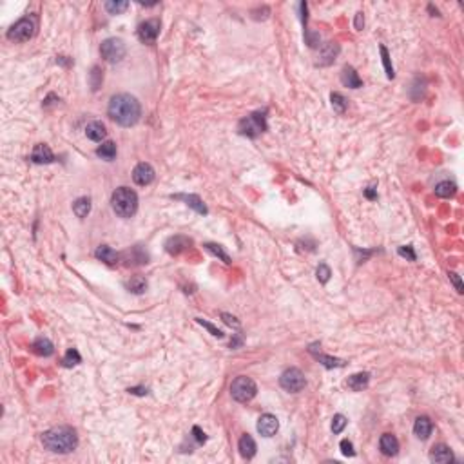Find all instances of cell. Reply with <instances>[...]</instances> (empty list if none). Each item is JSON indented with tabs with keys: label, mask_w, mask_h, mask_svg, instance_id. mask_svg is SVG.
Masks as SVG:
<instances>
[{
	"label": "cell",
	"mask_w": 464,
	"mask_h": 464,
	"mask_svg": "<svg viewBox=\"0 0 464 464\" xmlns=\"http://www.w3.org/2000/svg\"><path fill=\"white\" fill-rule=\"evenodd\" d=\"M203 247H205V250H207V252H211L212 256L219 257V259H221L223 263H227V265H230V263H232L230 256L225 252V250H223V247H221V245H216V243H205Z\"/></svg>",
	"instance_id": "cell-30"
},
{
	"label": "cell",
	"mask_w": 464,
	"mask_h": 464,
	"mask_svg": "<svg viewBox=\"0 0 464 464\" xmlns=\"http://www.w3.org/2000/svg\"><path fill=\"white\" fill-rule=\"evenodd\" d=\"M133 179L136 185L145 187V185L152 184V179H154V169H152L149 164H145V162L144 164H138L133 171Z\"/></svg>",
	"instance_id": "cell-11"
},
{
	"label": "cell",
	"mask_w": 464,
	"mask_h": 464,
	"mask_svg": "<svg viewBox=\"0 0 464 464\" xmlns=\"http://www.w3.org/2000/svg\"><path fill=\"white\" fill-rule=\"evenodd\" d=\"M196 321H198V323L201 325L203 328H207V330L211 332V334H212V336H214V337H223V332L219 330V328H216L214 325H211V323H207V321L199 319V317H196Z\"/></svg>",
	"instance_id": "cell-39"
},
{
	"label": "cell",
	"mask_w": 464,
	"mask_h": 464,
	"mask_svg": "<svg viewBox=\"0 0 464 464\" xmlns=\"http://www.w3.org/2000/svg\"><path fill=\"white\" fill-rule=\"evenodd\" d=\"M160 28H162V24L158 18L145 20V22L140 24V28H138V38H140L144 44H154L158 38V35H160Z\"/></svg>",
	"instance_id": "cell-9"
},
{
	"label": "cell",
	"mask_w": 464,
	"mask_h": 464,
	"mask_svg": "<svg viewBox=\"0 0 464 464\" xmlns=\"http://www.w3.org/2000/svg\"><path fill=\"white\" fill-rule=\"evenodd\" d=\"M279 385H281L283 390L297 394V392H301L305 388L307 379H305L303 372H301L299 368H289V370H285L283 374H281Z\"/></svg>",
	"instance_id": "cell-8"
},
{
	"label": "cell",
	"mask_w": 464,
	"mask_h": 464,
	"mask_svg": "<svg viewBox=\"0 0 464 464\" xmlns=\"http://www.w3.org/2000/svg\"><path fill=\"white\" fill-rule=\"evenodd\" d=\"M36 29V22L33 16H24L16 24H13L11 29L8 31V38L13 42H28L29 38H33Z\"/></svg>",
	"instance_id": "cell-6"
},
{
	"label": "cell",
	"mask_w": 464,
	"mask_h": 464,
	"mask_svg": "<svg viewBox=\"0 0 464 464\" xmlns=\"http://www.w3.org/2000/svg\"><path fill=\"white\" fill-rule=\"evenodd\" d=\"M86 136L93 142H102L107 136L106 125L102 124V122H91V124L86 127Z\"/></svg>",
	"instance_id": "cell-21"
},
{
	"label": "cell",
	"mask_w": 464,
	"mask_h": 464,
	"mask_svg": "<svg viewBox=\"0 0 464 464\" xmlns=\"http://www.w3.org/2000/svg\"><path fill=\"white\" fill-rule=\"evenodd\" d=\"M73 212L78 218H86L91 212V199L89 198H78L73 203Z\"/></svg>",
	"instance_id": "cell-29"
},
{
	"label": "cell",
	"mask_w": 464,
	"mask_h": 464,
	"mask_svg": "<svg viewBox=\"0 0 464 464\" xmlns=\"http://www.w3.org/2000/svg\"><path fill=\"white\" fill-rule=\"evenodd\" d=\"M238 450L243 459H252L256 455V441L250 435H243L238 442Z\"/></svg>",
	"instance_id": "cell-23"
},
{
	"label": "cell",
	"mask_w": 464,
	"mask_h": 464,
	"mask_svg": "<svg viewBox=\"0 0 464 464\" xmlns=\"http://www.w3.org/2000/svg\"><path fill=\"white\" fill-rule=\"evenodd\" d=\"M192 433H194L196 441H198L199 445H201V442H205V441H207V437H205V433H203L201 430L198 428V426H194V428H192Z\"/></svg>",
	"instance_id": "cell-44"
},
{
	"label": "cell",
	"mask_w": 464,
	"mask_h": 464,
	"mask_svg": "<svg viewBox=\"0 0 464 464\" xmlns=\"http://www.w3.org/2000/svg\"><path fill=\"white\" fill-rule=\"evenodd\" d=\"M305 40H307L308 47H317V44H319V35L310 31V29H305Z\"/></svg>",
	"instance_id": "cell-38"
},
{
	"label": "cell",
	"mask_w": 464,
	"mask_h": 464,
	"mask_svg": "<svg viewBox=\"0 0 464 464\" xmlns=\"http://www.w3.org/2000/svg\"><path fill=\"white\" fill-rule=\"evenodd\" d=\"M191 247V239L185 238V236H172V238L167 239L165 243V250L172 256H178L179 252H184L185 249Z\"/></svg>",
	"instance_id": "cell-14"
},
{
	"label": "cell",
	"mask_w": 464,
	"mask_h": 464,
	"mask_svg": "<svg viewBox=\"0 0 464 464\" xmlns=\"http://www.w3.org/2000/svg\"><path fill=\"white\" fill-rule=\"evenodd\" d=\"M379 448H381V452L385 453L386 457H394V455H397V452H399V441L395 439V435H392V433H385V435H381Z\"/></svg>",
	"instance_id": "cell-17"
},
{
	"label": "cell",
	"mask_w": 464,
	"mask_h": 464,
	"mask_svg": "<svg viewBox=\"0 0 464 464\" xmlns=\"http://www.w3.org/2000/svg\"><path fill=\"white\" fill-rule=\"evenodd\" d=\"M221 317H223V321H225L227 325H229V327H234V328H239V321L236 319L234 316H230V314H227V312H223L221 314Z\"/></svg>",
	"instance_id": "cell-43"
},
{
	"label": "cell",
	"mask_w": 464,
	"mask_h": 464,
	"mask_svg": "<svg viewBox=\"0 0 464 464\" xmlns=\"http://www.w3.org/2000/svg\"><path fill=\"white\" fill-rule=\"evenodd\" d=\"M111 205L113 211L120 218H131L138 211V194L129 187H120L111 196Z\"/></svg>",
	"instance_id": "cell-3"
},
{
	"label": "cell",
	"mask_w": 464,
	"mask_h": 464,
	"mask_svg": "<svg viewBox=\"0 0 464 464\" xmlns=\"http://www.w3.org/2000/svg\"><path fill=\"white\" fill-rule=\"evenodd\" d=\"M455 192H457V185L453 181H448V179L435 185V194L439 198H453Z\"/></svg>",
	"instance_id": "cell-28"
},
{
	"label": "cell",
	"mask_w": 464,
	"mask_h": 464,
	"mask_svg": "<svg viewBox=\"0 0 464 464\" xmlns=\"http://www.w3.org/2000/svg\"><path fill=\"white\" fill-rule=\"evenodd\" d=\"M31 162L33 164H38V165L53 164V162H55V154H53V151H51L46 144H38V145H35V149H33V152H31Z\"/></svg>",
	"instance_id": "cell-13"
},
{
	"label": "cell",
	"mask_w": 464,
	"mask_h": 464,
	"mask_svg": "<svg viewBox=\"0 0 464 464\" xmlns=\"http://www.w3.org/2000/svg\"><path fill=\"white\" fill-rule=\"evenodd\" d=\"M257 394V386L256 382L250 377H245V375H239L232 381L230 385V395L232 399L238 402H249L256 397Z\"/></svg>",
	"instance_id": "cell-5"
},
{
	"label": "cell",
	"mask_w": 464,
	"mask_h": 464,
	"mask_svg": "<svg viewBox=\"0 0 464 464\" xmlns=\"http://www.w3.org/2000/svg\"><path fill=\"white\" fill-rule=\"evenodd\" d=\"M339 55V46L336 42H328L321 47L319 56H317V66H330Z\"/></svg>",
	"instance_id": "cell-12"
},
{
	"label": "cell",
	"mask_w": 464,
	"mask_h": 464,
	"mask_svg": "<svg viewBox=\"0 0 464 464\" xmlns=\"http://www.w3.org/2000/svg\"><path fill=\"white\" fill-rule=\"evenodd\" d=\"M448 276H450V279H452V283H453V285H455L457 292H459V294H462V292H464V289H462V281H460V277L457 276L455 272H450Z\"/></svg>",
	"instance_id": "cell-42"
},
{
	"label": "cell",
	"mask_w": 464,
	"mask_h": 464,
	"mask_svg": "<svg viewBox=\"0 0 464 464\" xmlns=\"http://www.w3.org/2000/svg\"><path fill=\"white\" fill-rule=\"evenodd\" d=\"M172 198L184 199V201L187 203L189 207L194 209L198 214H207V207H205V203L201 201V198H199V196H196V194H176V196H172Z\"/></svg>",
	"instance_id": "cell-19"
},
{
	"label": "cell",
	"mask_w": 464,
	"mask_h": 464,
	"mask_svg": "<svg viewBox=\"0 0 464 464\" xmlns=\"http://www.w3.org/2000/svg\"><path fill=\"white\" fill-rule=\"evenodd\" d=\"M432 430H433V425H432V421H430L428 417H425V415H422V417L415 419L414 433L419 437V439H421V441H426V439H428L430 433H432Z\"/></svg>",
	"instance_id": "cell-18"
},
{
	"label": "cell",
	"mask_w": 464,
	"mask_h": 464,
	"mask_svg": "<svg viewBox=\"0 0 464 464\" xmlns=\"http://www.w3.org/2000/svg\"><path fill=\"white\" fill-rule=\"evenodd\" d=\"M94 256H96L100 261L107 263V265H114V263H118V259H120V256H118L116 250H113L111 247H107V245L98 247L96 252H94Z\"/></svg>",
	"instance_id": "cell-22"
},
{
	"label": "cell",
	"mask_w": 464,
	"mask_h": 464,
	"mask_svg": "<svg viewBox=\"0 0 464 464\" xmlns=\"http://www.w3.org/2000/svg\"><path fill=\"white\" fill-rule=\"evenodd\" d=\"M125 53H127V49H125V44L122 38H107V40H104L100 46L102 58L107 60V62H111V64L120 62V60L125 56Z\"/></svg>",
	"instance_id": "cell-7"
},
{
	"label": "cell",
	"mask_w": 464,
	"mask_h": 464,
	"mask_svg": "<svg viewBox=\"0 0 464 464\" xmlns=\"http://www.w3.org/2000/svg\"><path fill=\"white\" fill-rule=\"evenodd\" d=\"M238 131L239 134L243 136H249V138H256L259 136L261 133L267 131V116H265V111H257V113H252L249 116H245L238 125Z\"/></svg>",
	"instance_id": "cell-4"
},
{
	"label": "cell",
	"mask_w": 464,
	"mask_h": 464,
	"mask_svg": "<svg viewBox=\"0 0 464 464\" xmlns=\"http://www.w3.org/2000/svg\"><path fill=\"white\" fill-rule=\"evenodd\" d=\"M279 430V421H277L276 415L272 414H263L261 417L257 419V432L263 437H272L274 433Z\"/></svg>",
	"instance_id": "cell-10"
},
{
	"label": "cell",
	"mask_w": 464,
	"mask_h": 464,
	"mask_svg": "<svg viewBox=\"0 0 464 464\" xmlns=\"http://www.w3.org/2000/svg\"><path fill=\"white\" fill-rule=\"evenodd\" d=\"M345 426H347V417L341 414L334 415V419H332V432L334 433H341L345 430Z\"/></svg>",
	"instance_id": "cell-37"
},
{
	"label": "cell",
	"mask_w": 464,
	"mask_h": 464,
	"mask_svg": "<svg viewBox=\"0 0 464 464\" xmlns=\"http://www.w3.org/2000/svg\"><path fill=\"white\" fill-rule=\"evenodd\" d=\"M42 445L53 453H71L78 446V435L69 426H56L42 433Z\"/></svg>",
	"instance_id": "cell-2"
},
{
	"label": "cell",
	"mask_w": 464,
	"mask_h": 464,
	"mask_svg": "<svg viewBox=\"0 0 464 464\" xmlns=\"http://www.w3.org/2000/svg\"><path fill=\"white\" fill-rule=\"evenodd\" d=\"M107 114L113 122H116L122 127H131L134 125L142 116V106L140 102L133 96V94L120 93L114 94L107 107Z\"/></svg>",
	"instance_id": "cell-1"
},
{
	"label": "cell",
	"mask_w": 464,
	"mask_h": 464,
	"mask_svg": "<svg viewBox=\"0 0 464 464\" xmlns=\"http://www.w3.org/2000/svg\"><path fill=\"white\" fill-rule=\"evenodd\" d=\"M368 381H370V375L367 374V372H359V374H354L348 377L347 385L350 390L354 392H363L365 388L368 386Z\"/></svg>",
	"instance_id": "cell-20"
},
{
	"label": "cell",
	"mask_w": 464,
	"mask_h": 464,
	"mask_svg": "<svg viewBox=\"0 0 464 464\" xmlns=\"http://www.w3.org/2000/svg\"><path fill=\"white\" fill-rule=\"evenodd\" d=\"M365 194H367V198H370V199H374L375 196H377V194H375V191H374L372 187H370V189H367V191H365Z\"/></svg>",
	"instance_id": "cell-48"
},
{
	"label": "cell",
	"mask_w": 464,
	"mask_h": 464,
	"mask_svg": "<svg viewBox=\"0 0 464 464\" xmlns=\"http://www.w3.org/2000/svg\"><path fill=\"white\" fill-rule=\"evenodd\" d=\"M430 460H432V462H439V464L452 462L453 453L446 445H435L432 448V452H430Z\"/></svg>",
	"instance_id": "cell-16"
},
{
	"label": "cell",
	"mask_w": 464,
	"mask_h": 464,
	"mask_svg": "<svg viewBox=\"0 0 464 464\" xmlns=\"http://www.w3.org/2000/svg\"><path fill=\"white\" fill-rule=\"evenodd\" d=\"M341 82H343L345 87H350V89H359L363 87V80L359 78L357 71L352 66H345L343 73H341Z\"/></svg>",
	"instance_id": "cell-15"
},
{
	"label": "cell",
	"mask_w": 464,
	"mask_h": 464,
	"mask_svg": "<svg viewBox=\"0 0 464 464\" xmlns=\"http://www.w3.org/2000/svg\"><path fill=\"white\" fill-rule=\"evenodd\" d=\"M316 274H317L319 283H328V279H330V276H332V270H330V267H328L327 263H321V265L317 267Z\"/></svg>",
	"instance_id": "cell-36"
},
{
	"label": "cell",
	"mask_w": 464,
	"mask_h": 464,
	"mask_svg": "<svg viewBox=\"0 0 464 464\" xmlns=\"http://www.w3.org/2000/svg\"><path fill=\"white\" fill-rule=\"evenodd\" d=\"M241 343H243L241 336H236L234 339L230 341V345H229V347H230V348H236V347H239V345H241Z\"/></svg>",
	"instance_id": "cell-47"
},
{
	"label": "cell",
	"mask_w": 464,
	"mask_h": 464,
	"mask_svg": "<svg viewBox=\"0 0 464 464\" xmlns=\"http://www.w3.org/2000/svg\"><path fill=\"white\" fill-rule=\"evenodd\" d=\"M80 361H82V357H80L78 350H76V348H69V350H67V354L64 355L62 365L66 368H71V367H76Z\"/></svg>",
	"instance_id": "cell-33"
},
{
	"label": "cell",
	"mask_w": 464,
	"mask_h": 464,
	"mask_svg": "<svg viewBox=\"0 0 464 464\" xmlns=\"http://www.w3.org/2000/svg\"><path fill=\"white\" fill-rule=\"evenodd\" d=\"M129 394H136V395H145L147 394V388H129Z\"/></svg>",
	"instance_id": "cell-46"
},
{
	"label": "cell",
	"mask_w": 464,
	"mask_h": 464,
	"mask_svg": "<svg viewBox=\"0 0 464 464\" xmlns=\"http://www.w3.org/2000/svg\"><path fill=\"white\" fill-rule=\"evenodd\" d=\"M330 102H332V107H334V111H336V113L343 114L345 111H347L348 102H347V98H345L341 93H332L330 94Z\"/></svg>",
	"instance_id": "cell-31"
},
{
	"label": "cell",
	"mask_w": 464,
	"mask_h": 464,
	"mask_svg": "<svg viewBox=\"0 0 464 464\" xmlns=\"http://www.w3.org/2000/svg\"><path fill=\"white\" fill-rule=\"evenodd\" d=\"M102 82H104V71H102L98 66H94L93 69H91V73H89L91 89H93V91H98V89H100V86H102Z\"/></svg>",
	"instance_id": "cell-32"
},
{
	"label": "cell",
	"mask_w": 464,
	"mask_h": 464,
	"mask_svg": "<svg viewBox=\"0 0 464 464\" xmlns=\"http://www.w3.org/2000/svg\"><path fill=\"white\" fill-rule=\"evenodd\" d=\"M129 8V2H124V0H111V2H106V9L111 13V15H120V13H124L125 9Z\"/></svg>",
	"instance_id": "cell-35"
},
{
	"label": "cell",
	"mask_w": 464,
	"mask_h": 464,
	"mask_svg": "<svg viewBox=\"0 0 464 464\" xmlns=\"http://www.w3.org/2000/svg\"><path fill=\"white\" fill-rule=\"evenodd\" d=\"M310 352H312L314 357H316L317 361H319V363L323 365V367H327V368H341V367L347 365V361H343V359L330 357V355H325V354H317L316 350H310Z\"/></svg>",
	"instance_id": "cell-26"
},
{
	"label": "cell",
	"mask_w": 464,
	"mask_h": 464,
	"mask_svg": "<svg viewBox=\"0 0 464 464\" xmlns=\"http://www.w3.org/2000/svg\"><path fill=\"white\" fill-rule=\"evenodd\" d=\"M339 446H341V452H343V455H347V457H354L355 455V450H354V445H352V441H348V439H343Z\"/></svg>",
	"instance_id": "cell-41"
},
{
	"label": "cell",
	"mask_w": 464,
	"mask_h": 464,
	"mask_svg": "<svg viewBox=\"0 0 464 464\" xmlns=\"http://www.w3.org/2000/svg\"><path fill=\"white\" fill-rule=\"evenodd\" d=\"M96 156L106 162H113L114 158H116V145H114V142H106V144H102L100 147L96 149Z\"/></svg>",
	"instance_id": "cell-25"
},
{
	"label": "cell",
	"mask_w": 464,
	"mask_h": 464,
	"mask_svg": "<svg viewBox=\"0 0 464 464\" xmlns=\"http://www.w3.org/2000/svg\"><path fill=\"white\" fill-rule=\"evenodd\" d=\"M363 26H365L363 13H357V15H355V29H357V31H361V29H363Z\"/></svg>",
	"instance_id": "cell-45"
},
{
	"label": "cell",
	"mask_w": 464,
	"mask_h": 464,
	"mask_svg": "<svg viewBox=\"0 0 464 464\" xmlns=\"http://www.w3.org/2000/svg\"><path fill=\"white\" fill-rule=\"evenodd\" d=\"M399 256H402V257H406V259H410V261H415V252H414V247H410V245H406V247H399Z\"/></svg>",
	"instance_id": "cell-40"
},
{
	"label": "cell",
	"mask_w": 464,
	"mask_h": 464,
	"mask_svg": "<svg viewBox=\"0 0 464 464\" xmlns=\"http://www.w3.org/2000/svg\"><path fill=\"white\" fill-rule=\"evenodd\" d=\"M379 51H381V56H382V66H385V71H386V76L388 78H394L395 73H394V66H392V60H390V55H388V49H386L385 46L379 47Z\"/></svg>",
	"instance_id": "cell-34"
},
{
	"label": "cell",
	"mask_w": 464,
	"mask_h": 464,
	"mask_svg": "<svg viewBox=\"0 0 464 464\" xmlns=\"http://www.w3.org/2000/svg\"><path fill=\"white\" fill-rule=\"evenodd\" d=\"M125 287H127L129 292H133V294H144L145 290H147V279L142 276H133L131 279L125 283Z\"/></svg>",
	"instance_id": "cell-27"
},
{
	"label": "cell",
	"mask_w": 464,
	"mask_h": 464,
	"mask_svg": "<svg viewBox=\"0 0 464 464\" xmlns=\"http://www.w3.org/2000/svg\"><path fill=\"white\" fill-rule=\"evenodd\" d=\"M33 352H35L36 355H42V357H49V355H53V352H55V347H53V343H51L47 337H36L35 343H33Z\"/></svg>",
	"instance_id": "cell-24"
}]
</instances>
